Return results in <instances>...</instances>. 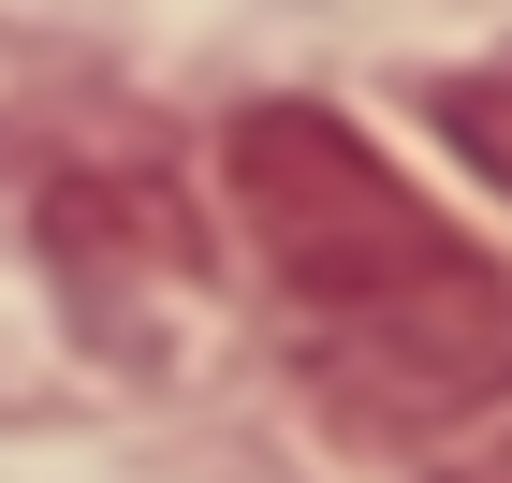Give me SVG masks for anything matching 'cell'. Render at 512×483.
I'll return each instance as SVG.
<instances>
[{
  "label": "cell",
  "instance_id": "cell-1",
  "mask_svg": "<svg viewBox=\"0 0 512 483\" xmlns=\"http://www.w3.org/2000/svg\"><path fill=\"white\" fill-rule=\"evenodd\" d=\"M220 191L308 337V381L366 440H425L512 396V264L454 235L337 103H249L220 132Z\"/></svg>",
  "mask_w": 512,
  "mask_h": 483
},
{
  "label": "cell",
  "instance_id": "cell-2",
  "mask_svg": "<svg viewBox=\"0 0 512 483\" xmlns=\"http://www.w3.org/2000/svg\"><path fill=\"white\" fill-rule=\"evenodd\" d=\"M439 132L469 147V176H498V191H512V59H483V74L439 88Z\"/></svg>",
  "mask_w": 512,
  "mask_h": 483
},
{
  "label": "cell",
  "instance_id": "cell-3",
  "mask_svg": "<svg viewBox=\"0 0 512 483\" xmlns=\"http://www.w3.org/2000/svg\"><path fill=\"white\" fill-rule=\"evenodd\" d=\"M439 483H512V425H498V440H483V454H454V469H439Z\"/></svg>",
  "mask_w": 512,
  "mask_h": 483
}]
</instances>
